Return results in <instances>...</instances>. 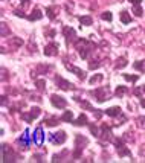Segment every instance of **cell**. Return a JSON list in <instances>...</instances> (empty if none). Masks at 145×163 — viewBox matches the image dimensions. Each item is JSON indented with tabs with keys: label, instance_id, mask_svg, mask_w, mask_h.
Returning a JSON list of instances; mask_svg holds the SVG:
<instances>
[{
	"label": "cell",
	"instance_id": "cell-1",
	"mask_svg": "<svg viewBox=\"0 0 145 163\" xmlns=\"http://www.w3.org/2000/svg\"><path fill=\"white\" fill-rule=\"evenodd\" d=\"M77 49H78V52H80V57H81L83 60H87V58H89V54L95 49V44H93L92 41L86 40V38H81V40L77 41Z\"/></svg>",
	"mask_w": 145,
	"mask_h": 163
},
{
	"label": "cell",
	"instance_id": "cell-2",
	"mask_svg": "<svg viewBox=\"0 0 145 163\" xmlns=\"http://www.w3.org/2000/svg\"><path fill=\"white\" fill-rule=\"evenodd\" d=\"M89 143V140L86 137H83V134H77V137H75V154H74V157L75 158H80V155H81V151L84 149V146Z\"/></svg>",
	"mask_w": 145,
	"mask_h": 163
},
{
	"label": "cell",
	"instance_id": "cell-3",
	"mask_svg": "<svg viewBox=\"0 0 145 163\" xmlns=\"http://www.w3.org/2000/svg\"><path fill=\"white\" fill-rule=\"evenodd\" d=\"M113 143H115V146H116V151H118L119 157H125V155L131 157V151L127 149V146L124 145V140H122V139H113Z\"/></svg>",
	"mask_w": 145,
	"mask_h": 163
},
{
	"label": "cell",
	"instance_id": "cell-4",
	"mask_svg": "<svg viewBox=\"0 0 145 163\" xmlns=\"http://www.w3.org/2000/svg\"><path fill=\"white\" fill-rule=\"evenodd\" d=\"M2 161H17V155L6 143L2 145Z\"/></svg>",
	"mask_w": 145,
	"mask_h": 163
},
{
	"label": "cell",
	"instance_id": "cell-5",
	"mask_svg": "<svg viewBox=\"0 0 145 163\" xmlns=\"http://www.w3.org/2000/svg\"><path fill=\"white\" fill-rule=\"evenodd\" d=\"M40 114H41V110H40L38 107H34V108H32L28 114H26V113H21V119H23V121H26L28 124H31L34 119H37V118H38Z\"/></svg>",
	"mask_w": 145,
	"mask_h": 163
},
{
	"label": "cell",
	"instance_id": "cell-6",
	"mask_svg": "<svg viewBox=\"0 0 145 163\" xmlns=\"http://www.w3.org/2000/svg\"><path fill=\"white\" fill-rule=\"evenodd\" d=\"M66 133L64 131H58V133H52V134H49V140L52 142V143H55V145H63L64 142H66Z\"/></svg>",
	"mask_w": 145,
	"mask_h": 163
},
{
	"label": "cell",
	"instance_id": "cell-7",
	"mask_svg": "<svg viewBox=\"0 0 145 163\" xmlns=\"http://www.w3.org/2000/svg\"><path fill=\"white\" fill-rule=\"evenodd\" d=\"M92 95H93V96H96V101H98V102H104V101L107 99L109 90H107V88H104V87H99V88L93 90V91H92Z\"/></svg>",
	"mask_w": 145,
	"mask_h": 163
},
{
	"label": "cell",
	"instance_id": "cell-8",
	"mask_svg": "<svg viewBox=\"0 0 145 163\" xmlns=\"http://www.w3.org/2000/svg\"><path fill=\"white\" fill-rule=\"evenodd\" d=\"M99 137L102 139V140H107V142H112V140H113V137H112V128H110L107 124H102V125H101Z\"/></svg>",
	"mask_w": 145,
	"mask_h": 163
},
{
	"label": "cell",
	"instance_id": "cell-9",
	"mask_svg": "<svg viewBox=\"0 0 145 163\" xmlns=\"http://www.w3.org/2000/svg\"><path fill=\"white\" fill-rule=\"evenodd\" d=\"M51 102L55 108H66L67 105V101L63 98V96H58V95H52L51 96Z\"/></svg>",
	"mask_w": 145,
	"mask_h": 163
},
{
	"label": "cell",
	"instance_id": "cell-10",
	"mask_svg": "<svg viewBox=\"0 0 145 163\" xmlns=\"http://www.w3.org/2000/svg\"><path fill=\"white\" fill-rule=\"evenodd\" d=\"M55 82H57V85H58L61 90H72V88H75L74 84L69 82V81H66V79L61 78V76H55Z\"/></svg>",
	"mask_w": 145,
	"mask_h": 163
},
{
	"label": "cell",
	"instance_id": "cell-11",
	"mask_svg": "<svg viewBox=\"0 0 145 163\" xmlns=\"http://www.w3.org/2000/svg\"><path fill=\"white\" fill-rule=\"evenodd\" d=\"M58 43H51V44H47L46 48H44V55L46 57H55L58 54Z\"/></svg>",
	"mask_w": 145,
	"mask_h": 163
},
{
	"label": "cell",
	"instance_id": "cell-12",
	"mask_svg": "<svg viewBox=\"0 0 145 163\" xmlns=\"http://www.w3.org/2000/svg\"><path fill=\"white\" fill-rule=\"evenodd\" d=\"M66 69H67V70H70V72H74L80 79H86V72L81 70V69H78V67H75V66H72V64H67V63H66Z\"/></svg>",
	"mask_w": 145,
	"mask_h": 163
},
{
	"label": "cell",
	"instance_id": "cell-13",
	"mask_svg": "<svg viewBox=\"0 0 145 163\" xmlns=\"http://www.w3.org/2000/svg\"><path fill=\"white\" fill-rule=\"evenodd\" d=\"M107 116H110V118H118V116L122 114V110H121V107H110L104 111Z\"/></svg>",
	"mask_w": 145,
	"mask_h": 163
},
{
	"label": "cell",
	"instance_id": "cell-14",
	"mask_svg": "<svg viewBox=\"0 0 145 163\" xmlns=\"http://www.w3.org/2000/svg\"><path fill=\"white\" fill-rule=\"evenodd\" d=\"M63 34H64L67 43H70V41L75 40V29H72V28H64V29H63Z\"/></svg>",
	"mask_w": 145,
	"mask_h": 163
},
{
	"label": "cell",
	"instance_id": "cell-15",
	"mask_svg": "<svg viewBox=\"0 0 145 163\" xmlns=\"http://www.w3.org/2000/svg\"><path fill=\"white\" fill-rule=\"evenodd\" d=\"M18 143H21L23 148H28L29 146V130H25V133H23V136L18 139Z\"/></svg>",
	"mask_w": 145,
	"mask_h": 163
},
{
	"label": "cell",
	"instance_id": "cell-16",
	"mask_svg": "<svg viewBox=\"0 0 145 163\" xmlns=\"http://www.w3.org/2000/svg\"><path fill=\"white\" fill-rule=\"evenodd\" d=\"M29 21H35V20H41L43 18V14H41V11L38 9V8H35L32 12H31V15H28L26 17Z\"/></svg>",
	"mask_w": 145,
	"mask_h": 163
},
{
	"label": "cell",
	"instance_id": "cell-17",
	"mask_svg": "<svg viewBox=\"0 0 145 163\" xmlns=\"http://www.w3.org/2000/svg\"><path fill=\"white\" fill-rule=\"evenodd\" d=\"M87 116L84 114V113H81L80 116H78V119L77 121H74V122H72V124H74V125H77V127H83V125H87Z\"/></svg>",
	"mask_w": 145,
	"mask_h": 163
},
{
	"label": "cell",
	"instance_id": "cell-18",
	"mask_svg": "<svg viewBox=\"0 0 145 163\" xmlns=\"http://www.w3.org/2000/svg\"><path fill=\"white\" fill-rule=\"evenodd\" d=\"M34 140H35L37 145H41V143H43V128H41V127H38V128L35 130V137H34Z\"/></svg>",
	"mask_w": 145,
	"mask_h": 163
},
{
	"label": "cell",
	"instance_id": "cell-19",
	"mask_svg": "<svg viewBox=\"0 0 145 163\" xmlns=\"http://www.w3.org/2000/svg\"><path fill=\"white\" fill-rule=\"evenodd\" d=\"M78 20L81 21V25H84V26H92V23H93V18L90 15H81V17H78Z\"/></svg>",
	"mask_w": 145,
	"mask_h": 163
},
{
	"label": "cell",
	"instance_id": "cell-20",
	"mask_svg": "<svg viewBox=\"0 0 145 163\" xmlns=\"http://www.w3.org/2000/svg\"><path fill=\"white\" fill-rule=\"evenodd\" d=\"M60 121H61V119H58V118H55V116H54V118H46L43 124H46L47 127H55V125H58Z\"/></svg>",
	"mask_w": 145,
	"mask_h": 163
},
{
	"label": "cell",
	"instance_id": "cell-21",
	"mask_svg": "<svg viewBox=\"0 0 145 163\" xmlns=\"http://www.w3.org/2000/svg\"><path fill=\"white\" fill-rule=\"evenodd\" d=\"M63 122H74V113H72V111H64V114L61 116V118H60Z\"/></svg>",
	"mask_w": 145,
	"mask_h": 163
},
{
	"label": "cell",
	"instance_id": "cell-22",
	"mask_svg": "<svg viewBox=\"0 0 145 163\" xmlns=\"http://www.w3.org/2000/svg\"><path fill=\"white\" fill-rule=\"evenodd\" d=\"M9 44H12L14 48H20V46L23 44V40L18 38V37H14V38H9Z\"/></svg>",
	"mask_w": 145,
	"mask_h": 163
},
{
	"label": "cell",
	"instance_id": "cell-23",
	"mask_svg": "<svg viewBox=\"0 0 145 163\" xmlns=\"http://www.w3.org/2000/svg\"><path fill=\"white\" fill-rule=\"evenodd\" d=\"M121 21H122L124 25H128V23L131 21V17L128 15L127 11H122V14H121Z\"/></svg>",
	"mask_w": 145,
	"mask_h": 163
},
{
	"label": "cell",
	"instance_id": "cell-24",
	"mask_svg": "<svg viewBox=\"0 0 145 163\" xmlns=\"http://www.w3.org/2000/svg\"><path fill=\"white\" fill-rule=\"evenodd\" d=\"M35 85L40 91H43L46 88V79H35Z\"/></svg>",
	"mask_w": 145,
	"mask_h": 163
},
{
	"label": "cell",
	"instance_id": "cell-25",
	"mask_svg": "<svg viewBox=\"0 0 145 163\" xmlns=\"http://www.w3.org/2000/svg\"><path fill=\"white\" fill-rule=\"evenodd\" d=\"M133 67L137 69V70H140V72H145V60H143V61H136V63L133 64Z\"/></svg>",
	"mask_w": 145,
	"mask_h": 163
},
{
	"label": "cell",
	"instance_id": "cell-26",
	"mask_svg": "<svg viewBox=\"0 0 145 163\" xmlns=\"http://www.w3.org/2000/svg\"><path fill=\"white\" fill-rule=\"evenodd\" d=\"M127 66V57H122V58H119L118 63H116V69H122Z\"/></svg>",
	"mask_w": 145,
	"mask_h": 163
},
{
	"label": "cell",
	"instance_id": "cell-27",
	"mask_svg": "<svg viewBox=\"0 0 145 163\" xmlns=\"http://www.w3.org/2000/svg\"><path fill=\"white\" fill-rule=\"evenodd\" d=\"M125 93H127V87L125 85H119L116 88V96H124Z\"/></svg>",
	"mask_w": 145,
	"mask_h": 163
},
{
	"label": "cell",
	"instance_id": "cell-28",
	"mask_svg": "<svg viewBox=\"0 0 145 163\" xmlns=\"http://www.w3.org/2000/svg\"><path fill=\"white\" fill-rule=\"evenodd\" d=\"M122 76H124V79H125V81H131V82H136V81L139 79V76H137V75H128V73H124Z\"/></svg>",
	"mask_w": 145,
	"mask_h": 163
},
{
	"label": "cell",
	"instance_id": "cell-29",
	"mask_svg": "<svg viewBox=\"0 0 145 163\" xmlns=\"http://www.w3.org/2000/svg\"><path fill=\"white\" fill-rule=\"evenodd\" d=\"M46 14H47V17H49L51 20H55V9H54L52 6L46 8Z\"/></svg>",
	"mask_w": 145,
	"mask_h": 163
},
{
	"label": "cell",
	"instance_id": "cell-30",
	"mask_svg": "<svg viewBox=\"0 0 145 163\" xmlns=\"http://www.w3.org/2000/svg\"><path fill=\"white\" fill-rule=\"evenodd\" d=\"M102 79H104L102 75H96V76H92V78L89 79V82H90V84H96V82H101Z\"/></svg>",
	"mask_w": 145,
	"mask_h": 163
},
{
	"label": "cell",
	"instance_id": "cell-31",
	"mask_svg": "<svg viewBox=\"0 0 145 163\" xmlns=\"http://www.w3.org/2000/svg\"><path fill=\"white\" fill-rule=\"evenodd\" d=\"M49 69H52V67H51V66H41V64H40V66L37 67V73H46Z\"/></svg>",
	"mask_w": 145,
	"mask_h": 163
},
{
	"label": "cell",
	"instance_id": "cell-32",
	"mask_svg": "<svg viewBox=\"0 0 145 163\" xmlns=\"http://www.w3.org/2000/svg\"><path fill=\"white\" fill-rule=\"evenodd\" d=\"M101 18H102V20H107V21H112V20H113V15H112V12L107 11V12H102V14H101Z\"/></svg>",
	"mask_w": 145,
	"mask_h": 163
},
{
	"label": "cell",
	"instance_id": "cell-33",
	"mask_svg": "<svg viewBox=\"0 0 145 163\" xmlns=\"http://www.w3.org/2000/svg\"><path fill=\"white\" fill-rule=\"evenodd\" d=\"M101 66V63L99 61H92L90 64H89V69H92V70H93V69H98Z\"/></svg>",
	"mask_w": 145,
	"mask_h": 163
},
{
	"label": "cell",
	"instance_id": "cell-34",
	"mask_svg": "<svg viewBox=\"0 0 145 163\" xmlns=\"http://www.w3.org/2000/svg\"><path fill=\"white\" fill-rule=\"evenodd\" d=\"M90 133H92V134H95V136H98V137H99V131H98V128H96V125H93V124L90 125Z\"/></svg>",
	"mask_w": 145,
	"mask_h": 163
},
{
	"label": "cell",
	"instance_id": "cell-35",
	"mask_svg": "<svg viewBox=\"0 0 145 163\" xmlns=\"http://www.w3.org/2000/svg\"><path fill=\"white\" fill-rule=\"evenodd\" d=\"M133 9H134V14H136L137 17H140V15H142V8H140V5H137V6H133Z\"/></svg>",
	"mask_w": 145,
	"mask_h": 163
},
{
	"label": "cell",
	"instance_id": "cell-36",
	"mask_svg": "<svg viewBox=\"0 0 145 163\" xmlns=\"http://www.w3.org/2000/svg\"><path fill=\"white\" fill-rule=\"evenodd\" d=\"M6 35H9V32L6 29V25H5V23H2V37H6Z\"/></svg>",
	"mask_w": 145,
	"mask_h": 163
},
{
	"label": "cell",
	"instance_id": "cell-37",
	"mask_svg": "<svg viewBox=\"0 0 145 163\" xmlns=\"http://www.w3.org/2000/svg\"><path fill=\"white\" fill-rule=\"evenodd\" d=\"M137 124H139L140 128H145V118H139L137 119Z\"/></svg>",
	"mask_w": 145,
	"mask_h": 163
},
{
	"label": "cell",
	"instance_id": "cell-38",
	"mask_svg": "<svg viewBox=\"0 0 145 163\" xmlns=\"http://www.w3.org/2000/svg\"><path fill=\"white\" fill-rule=\"evenodd\" d=\"M93 114H95V118H96V119H99L101 116H102V111H101V110H95Z\"/></svg>",
	"mask_w": 145,
	"mask_h": 163
},
{
	"label": "cell",
	"instance_id": "cell-39",
	"mask_svg": "<svg viewBox=\"0 0 145 163\" xmlns=\"http://www.w3.org/2000/svg\"><path fill=\"white\" fill-rule=\"evenodd\" d=\"M128 2H130L133 6H137V5H140V0H128Z\"/></svg>",
	"mask_w": 145,
	"mask_h": 163
},
{
	"label": "cell",
	"instance_id": "cell-40",
	"mask_svg": "<svg viewBox=\"0 0 145 163\" xmlns=\"http://www.w3.org/2000/svg\"><path fill=\"white\" fill-rule=\"evenodd\" d=\"M139 154H140L142 157H145V145H143V146L140 148V151H139Z\"/></svg>",
	"mask_w": 145,
	"mask_h": 163
},
{
	"label": "cell",
	"instance_id": "cell-41",
	"mask_svg": "<svg viewBox=\"0 0 145 163\" xmlns=\"http://www.w3.org/2000/svg\"><path fill=\"white\" fill-rule=\"evenodd\" d=\"M140 107H143V108H145V99H143V98L140 99Z\"/></svg>",
	"mask_w": 145,
	"mask_h": 163
},
{
	"label": "cell",
	"instance_id": "cell-42",
	"mask_svg": "<svg viewBox=\"0 0 145 163\" xmlns=\"http://www.w3.org/2000/svg\"><path fill=\"white\" fill-rule=\"evenodd\" d=\"M142 90H143V91H145V87H142Z\"/></svg>",
	"mask_w": 145,
	"mask_h": 163
}]
</instances>
